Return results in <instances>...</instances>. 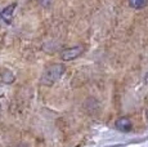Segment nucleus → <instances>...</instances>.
I'll return each mask as SVG.
<instances>
[{
  "label": "nucleus",
  "instance_id": "f257e3e1",
  "mask_svg": "<svg viewBox=\"0 0 148 147\" xmlns=\"http://www.w3.org/2000/svg\"><path fill=\"white\" fill-rule=\"evenodd\" d=\"M66 71V66L62 63H53L50 66H48L45 69L44 74L41 76V84L42 85L50 87L53 85L56 81H58L61 79V76Z\"/></svg>",
  "mask_w": 148,
  "mask_h": 147
},
{
  "label": "nucleus",
  "instance_id": "f03ea898",
  "mask_svg": "<svg viewBox=\"0 0 148 147\" xmlns=\"http://www.w3.org/2000/svg\"><path fill=\"white\" fill-rule=\"evenodd\" d=\"M84 52H85V48L82 45H75V47L66 48V49H63L61 52V59L64 62L73 61V59L80 57Z\"/></svg>",
  "mask_w": 148,
  "mask_h": 147
},
{
  "label": "nucleus",
  "instance_id": "7ed1b4c3",
  "mask_svg": "<svg viewBox=\"0 0 148 147\" xmlns=\"http://www.w3.org/2000/svg\"><path fill=\"white\" fill-rule=\"evenodd\" d=\"M115 126H116V129H117V131H120L122 133H127V132L132 131L133 123H132V120H130V117L121 116V117H119L117 120H116Z\"/></svg>",
  "mask_w": 148,
  "mask_h": 147
},
{
  "label": "nucleus",
  "instance_id": "20e7f679",
  "mask_svg": "<svg viewBox=\"0 0 148 147\" xmlns=\"http://www.w3.org/2000/svg\"><path fill=\"white\" fill-rule=\"evenodd\" d=\"M16 8H17V4H16V3H12V4H9L8 7H5L4 9L1 10V13H0V17H1V19L7 25L12 23V21H13V13H14V10H16Z\"/></svg>",
  "mask_w": 148,
  "mask_h": 147
},
{
  "label": "nucleus",
  "instance_id": "39448f33",
  "mask_svg": "<svg viewBox=\"0 0 148 147\" xmlns=\"http://www.w3.org/2000/svg\"><path fill=\"white\" fill-rule=\"evenodd\" d=\"M0 78H1V81L4 84H13L14 80H16V76H14V74L10 71V70H3L1 72H0Z\"/></svg>",
  "mask_w": 148,
  "mask_h": 147
},
{
  "label": "nucleus",
  "instance_id": "423d86ee",
  "mask_svg": "<svg viewBox=\"0 0 148 147\" xmlns=\"http://www.w3.org/2000/svg\"><path fill=\"white\" fill-rule=\"evenodd\" d=\"M129 5L134 9H143L148 5V0H127Z\"/></svg>",
  "mask_w": 148,
  "mask_h": 147
},
{
  "label": "nucleus",
  "instance_id": "0eeeda50",
  "mask_svg": "<svg viewBox=\"0 0 148 147\" xmlns=\"http://www.w3.org/2000/svg\"><path fill=\"white\" fill-rule=\"evenodd\" d=\"M39 1H40V4L42 7H49V4H50V0H39Z\"/></svg>",
  "mask_w": 148,
  "mask_h": 147
},
{
  "label": "nucleus",
  "instance_id": "6e6552de",
  "mask_svg": "<svg viewBox=\"0 0 148 147\" xmlns=\"http://www.w3.org/2000/svg\"><path fill=\"white\" fill-rule=\"evenodd\" d=\"M144 83L148 84V72L146 74V75H144Z\"/></svg>",
  "mask_w": 148,
  "mask_h": 147
}]
</instances>
